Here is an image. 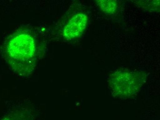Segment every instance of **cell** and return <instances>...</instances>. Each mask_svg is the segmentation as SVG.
I'll return each instance as SVG.
<instances>
[{"mask_svg": "<svg viewBox=\"0 0 160 120\" xmlns=\"http://www.w3.org/2000/svg\"><path fill=\"white\" fill-rule=\"evenodd\" d=\"M141 84L139 75L133 72H116L110 80V86L114 94L122 98H128L136 93Z\"/></svg>", "mask_w": 160, "mask_h": 120, "instance_id": "cell-1", "label": "cell"}, {"mask_svg": "<svg viewBox=\"0 0 160 120\" xmlns=\"http://www.w3.org/2000/svg\"><path fill=\"white\" fill-rule=\"evenodd\" d=\"M12 54L13 56L20 59L31 58L34 53L33 40L28 35H19L12 43Z\"/></svg>", "mask_w": 160, "mask_h": 120, "instance_id": "cell-2", "label": "cell"}, {"mask_svg": "<svg viewBox=\"0 0 160 120\" xmlns=\"http://www.w3.org/2000/svg\"><path fill=\"white\" fill-rule=\"evenodd\" d=\"M87 21V16L85 14L80 13L72 18L64 28V38L71 39L79 37L84 31Z\"/></svg>", "mask_w": 160, "mask_h": 120, "instance_id": "cell-3", "label": "cell"}, {"mask_svg": "<svg viewBox=\"0 0 160 120\" xmlns=\"http://www.w3.org/2000/svg\"><path fill=\"white\" fill-rule=\"evenodd\" d=\"M97 4L100 9L105 14H113L118 7V3L115 1L100 0L97 1Z\"/></svg>", "mask_w": 160, "mask_h": 120, "instance_id": "cell-4", "label": "cell"}, {"mask_svg": "<svg viewBox=\"0 0 160 120\" xmlns=\"http://www.w3.org/2000/svg\"><path fill=\"white\" fill-rule=\"evenodd\" d=\"M28 113H14L4 117L1 120H29Z\"/></svg>", "mask_w": 160, "mask_h": 120, "instance_id": "cell-5", "label": "cell"}]
</instances>
